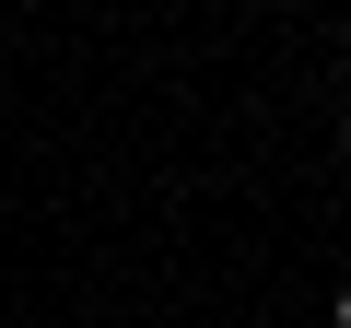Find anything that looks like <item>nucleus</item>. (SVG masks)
I'll use <instances>...</instances> for the list:
<instances>
[{"label": "nucleus", "instance_id": "f257e3e1", "mask_svg": "<svg viewBox=\"0 0 351 328\" xmlns=\"http://www.w3.org/2000/svg\"><path fill=\"white\" fill-rule=\"evenodd\" d=\"M339 328H351V293H339Z\"/></svg>", "mask_w": 351, "mask_h": 328}, {"label": "nucleus", "instance_id": "f03ea898", "mask_svg": "<svg viewBox=\"0 0 351 328\" xmlns=\"http://www.w3.org/2000/svg\"><path fill=\"white\" fill-rule=\"evenodd\" d=\"M339 152H351V141H339Z\"/></svg>", "mask_w": 351, "mask_h": 328}]
</instances>
